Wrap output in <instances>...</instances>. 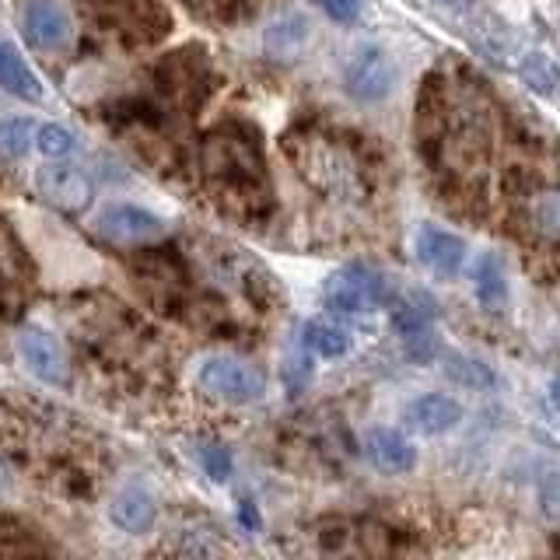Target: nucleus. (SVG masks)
I'll return each instance as SVG.
<instances>
[{"mask_svg": "<svg viewBox=\"0 0 560 560\" xmlns=\"http://www.w3.org/2000/svg\"><path fill=\"white\" fill-rule=\"evenodd\" d=\"M203 162L210 175L228 179L235 186H259L262 183V151L253 137H242L238 130H221L210 133L203 148Z\"/></svg>", "mask_w": 560, "mask_h": 560, "instance_id": "1", "label": "nucleus"}, {"mask_svg": "<svg viewBox=\"0 0 560 560\" xmlns=\"http://www.w3.org/2000/svg\"><path fill=\"white\" fill-rule=\"evenodd\" d=\"M323 302L340 315H364L389 302V280L378 270L354 262V267L329 273V280L323 284Z\"/></svg>", "mask_w": 560, "mask_h": 560, "instance_id": "2", "label": "nucleus"}, {"mask_svg": "<svg viewBox=\"0 0 560 560\" xmlns=\"http://www.w3.org/2000/svg\"><path fill=\"white\" fill-rule=\"evenodd\" d=\"M197 382L200 389L210 393L214 399H224V402H256L267 393V382L256 372L253 364H245L242 358H232V354H210L203 358V364L197 368Z\"/></svg>", "mask_w": 560, "mask_h": 560, "instance_id": "3", "label": "nucleus"}, {"mask_svg": "<svg viewBox=\"0 0 560 560\" xmlns=\"http://www.w3.org/2000/svg\"><path fill=\"white\" fill-rule=\"evenodd\" d=\"M347 95L358 102H382L396 88V63L382 46H361L343 67Z\"/></svg>", "mask_w": 560, "mask_h": 560, "instance_id": "4", "label": "nucleus"}, {"mask_svg": "<svg viewBox=\"0 0 560 560\" xmlns=\"http://www.w3.org/2000/svg\"><path fill=\"white\" fill-rule=\"evenodd\" d=\"M95 232L113 245H148L165 235V221L137 203H109L95 218Z\"/></svg>", "mask_w": 560, "mask_h": 560, "instance_id": "5", "label": "nucleus"}, {"mask_svg": "<svg viewBox=\"0 0 560 560\" xmlns=\"http://www.w3.org/2000/svg\"><path fill=\"white\" fill-rule=\"evenodd\" d=\"M22 25H25V39L43 52L63 49L70 43V35H74V18H70L63 0H28Z\"/></svg>", "mask_w": 560, "mask_h": 560, "instance_id": "6", "label": "nucleus"}, {"mask_svg": "<svg viewBox=\"0 0 560 560\" xmlns=\"http://www.w3.org/2000/svg\"><path fill=\"white\" fill-rule=\"evenodd\" d=\"M35 186H39L43 197L52 203V207H60V210H70V214H81L84 207H92L95 200V186L92 179L74 168V165H46L35 172Z\"/></svg>", "mask_w": 560, "mask_h": 560, "instance_id": "7", "label": "nucleus"}, {"mask_svg": "<svg viewBox=\"0 0 560 560\" xmlns=\"http://www.w3.org/2000/svg\"><path fill=\"white\" fill-rule=\"evenodd\" d=\"M417 259L438 277H455L466 262V242L438 224H424L417 232Z\"/></svg>", "mask_w": 560, "mask_h": 560, "instance_id": "8", "label": "nucleus"}, {"mask_svg": "<svg viewBox=\"0 0 560 560\" xmlns=\"http://www.w3.org/2000/svg\"><path fill=\"white\" fill-rule=\"evenodd\" d=\"M18 350H22V361L35 378H43L49 385L67 382V358H63V347L57 343L52 332L25 329L22 340H18Z\"/></svg>", "mask_w": 560, "mask_h": 560, "instance_id": "9", "label": "nucleus"}, {"mask_svg": "<svg viewBox=\"0 0 560 560\" xmlns=\"http://www.w3.org/2000/svg\"><path fill=\"white\" fill-rule=\"evenodd\" d=\"M364 455L372 459L375 469L393 472V477H399V472H410L417 466L413 442L396 428H372V431H368L364 434Z\"/></svg>", "mask_w": 560, "mask_h": 560, "instance_id": "10", "label": "nucleus"}, {"mask_svg": "<svg viewBox=\"0 0 560 560\" xmlns=\"http://www.w3.org/2000/svg\"><path fill=\"white\" fill-rule=\"evenodd\" d=\"M312 39V22L302 11H280L262 32V49L273 60H294Z\"/></svg>", "mask_w": 560, "mask_h": 560, "instance_id": "11", "label": "nucleus"}, {"mask_svg": "<svg viewBox=\"0 0 560 560\" xmlns=\"http://www.w3.org/2000/svg\"><path fill=\"white\" fill-rule=\"evenodd\" d=\"M402 417H407V424L420 434H445L463 420V407H459V399H452V396L428 393L413 399Z\"/></svg>", "mask_w": 560, "mask_h": 560, "instance_id": "12", "label": "nucleus"}, {"mask_svg": "<svg viewBox=\"0 0 560 560\" xmlns=\"http://www.w3.org/2000/svg\"><path fill=\"white\" fill-rule=\"evenodd\" d=\"M312 179L329 192H354L358 189V165L354 158L340 148H319L312 154Z\"/></svg>", "mask_w": 560, "mask_h": 560, "instance_id": "13", "label": "nucleus"}, {"mask_svg": "<svg viewBox=\"0 0 560 560\" xmlns=\"http://www.w3.org/2000/svg\"><path fill=\"white\" fill-rule=\"evenodd\" d=\"M109 518L119 525L122 533H148L154 525V498L140 487H122L109 504Z\"/></svg>", "mask_w": 560, "mask_h": 560, "instance_id": "14", "label": "nucleus"}, {"mask_svg": "<svg viewBox=\"0 0 560 560\" xmlns=\"http://www.w3.org/2000/svg\"><path fill=\"white\" fill-rule=\"evenodd\" d=\"M0 88H4L8 95L22 98V102L43 98L39 78H35V70L25 63V57L11 43H0Z\"/></svg>", "mask_w": 560, "mask_h": 560, "instance_id": "15", "label": "nucleus"}, {"mask_svg": "<svg viewBox=\"0 0 560 560\" xmlns=\"http://www.w3.org/2000/svg\"><path fill=\"white\" fill-rule=\"evenodd\" d=\"M472 288H477L480 305H487V308H498L508 298V273H504V262H501L498 253H483L477 259V270H472Z\"/></svg>", "mask_w": 560, "mask_h": 560, "instance_id": "16", "label": "nucleus"}, {"mask_svg": "<svg viewBox=\"0 0 560 560\" xmlns=\"http://www.w3.org/2000/svg\"><path fill=\"white\" fill-rule=\"evenodd\" d=\"M445 375L455 382V385H466V389H494L498 385V375L490 372V368L477 358H466V354H448L445 358Z\"/></svg>", "mask_w": 560, "mask_h": 560, "instance_id": "17", "label": "nucleus"}, {"mask_svg": "<svg viewBox=\"0 0 560 560\" xmlns=\"http://www.w3.org/2000/svg\"><path fill=\"white\" fill-rule=\"evenodd\" d=\"M305 347L312 350V354H319L326 361L332 358H343L350 350V332L332 326V323H308L305 326Z\"/></svg>", "mask_w": 560, "mask_h": 560, "instance_id": "18", "label": "nucleus"}, {"mask_svg": "<svg viewBox=\"0 0 560 560\" xmlns=\"http://www.w3.org/2000/svg\"><path fill=\"white\" fill-rule=\"evenodd\" d=\"M529 221L539 235L547 238H560V189H539L529 197Z\"/></svg>", "mask_w": 560, "mask_h": 560, "instance_id": "19", "label": "nucleus"}, {"mask_svg": "<svg viewBox=\"0 0 560 560\" xmlns=\"http://www.w3.org/2000/svg\"><path fill=\"white\" fill-rule=\"evenodd\" d=\"M518 74L536 95H553L557 84H560V70L553 67V60L547 57V52H525L522 63H518Z\"/></svg>", "mask_w": 560, "mask_h": 560, "instance_id": "20", "label": "nucleus"}, {"mask_svg": "<svg viewBox=\"0 0 560 560\" xmlns=\"http://www.w3.org/2000/svg\"><path fill=\"white\" fill-rule=\"evenodd\" d=\"M35 148V122L32 119H0V158L18 162Z\"/></svg>", "mask_w": 560, "mask_h": 560, "instance_id": "21", "label": "nucleus"}, {"mask_svg": "<svg viewBox=\"0 0 560 560\" xmlns=\"http://www.w3.org/2000/svg\"><path fill=\"white\" fill-rule=\"evenodd\" d=\"M35 148L46 158H67V154H74L78 137L67 127H60V122H46V127H35Z\"/></svg>", "mask_w": 560, "mask_h": 560, "instance_id": "22", "label": "nucleus"}, {"mask_svg": "<svg viewBox=\"0 0 560 560\" xmlns=\"http://www.w3.org/2000/svg\"><path fill=\"white\" fill-rule=\"evenodd\" d=\"M431 315H434L431 308H424L417 298H410V302L396 305L393 326H396L399 337H413V332H420V329H431Z\"/></svg>", "mask_w": 560, "mask_h": 560, "instance_id": "23", "label": "nucleus"}, {"mask_svg": "<svg viewBox=\"0 0 560 560\" xmlns=\"http://www.w3.org/2000/svg\"><path fill=\"white\" fill-rule=\"evenodd\" d=\"M200 463H203V472L214 483H224L228 477H232V452H228L224 445H214V442H207L200 448Z\"/></svg>", "mask_w": 560, "mask_h": 560, "instance_id": "24", "label": "nucleus"}, {"mask_svg": "<svg viewBox=\"0 0 560 560\" xmlns=\"http://www.w3.org/2000/svg\"><path fill=\"white\" fill-rule=\"evenodd\" d=\"M402 343H407V358L410 361H420V364H428L438 354L434 329H420V332H413V337H402Z\"/></svg>", "mask_w": 560, "mask_h": 560, "instance_id": "25", "label": "nucleus"}, {"mask_svg": "<svg viewBox=\"0 0 560 560\" xmlns=\"http://www.w3.org/2000/svg\"><path fill=\"white\" fill-rule=\"evenodd\" d=\"M539 508H542V515L560 522V472H553V477L542 480L539 487Z\"/></svg>", "mask_w": 560, "mask_h": 560, "instance_id": "26", "label": "nucleus"}, {"mask_svg": "<svg viewBox=\"0 0 560 560\" xmlns=\"http://www.w3.org/2000/svg\"><path fill=\"white\" fill-rule=\"evenodd\" d=\"M319 8L332 18V22H358V14H361V0H319Z\"/></svg>", "mask_w": 560, "mask_h": 560, "instance_id": "27", "label": "nucleus"}, {"mask_svg": "<svg viewBox=\"0 0 560 560\" xmlns=\"http://www.w3.org/2000/svg\"><path fill=\"white\" fill-rule=\"evenodd\" d=\"M238 522L245 525V529H249V533H256L259 529V515H256V504H249V501H245L242 508H238Z\"/></svg>", "mask_w": 560, "mask_h": 560, "instance_id": "28", "label": "nucleus"}, {"mask_svg": "<svg viewBox=\"0 0 560 560\" xmlns=\"http://www.w3.org/2000/svg\"><path fill=\"white\" fill-rule=\"evenodd\" d=\"M550 389H553V399L560 402V378H553V385H550Z\"/></svg>", "mask_w": 560, "mask_h": 560, "instance_id": "29", "label": "nucleus"}]
</instances>
